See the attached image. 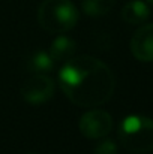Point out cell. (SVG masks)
I'll use <instances>...</instances> for the list:
<instances>
[{
    "label": "cell",
    "mask_w": 153,
    "mask_h": 154,
    "mask_svg": "<svg viewBox=\"0 0 153 154\" xmlns=\"http://www.w3.org/2000/svg\"><path fill=\"white\" fill-rule=\"evenodd\" d=\"M59 85L77 106L93 108L108 102L116 88L111 69L92 55L69 58L59 72Z\"/></svg>",
    "instance_id": "obj_1"
},
{
    "label": "cell",
    "mask_w": 153,
    "mask_h": 154,
    "mask_svg": "<svg viewBox=\"0 0 153 154\" xmlns=\"http://www.w3.org/2000/svg\"><path fill=\"white\" fill-rule=\"evenodd\" d=\"M119 141L131 153L146 154L153 151V120L132 114L128 115L119 127Z\"/></svg>",
    "instance_id": "obj_2"
},
{
    "label": "cell",
    "mask_w": 153,
    "mask_h": 154,
    "mask_svg": "<svg viewBox=\"0 0 153 154\" xmlns=\"http://www.w3.org/2000/svg\"><path fill=\"white\" fill-rule=\"evenodd\" d=\"M38 20L44 30L65 33L78 21V9L71 0H44L38 11Z\"/></svg>",
    "instance_id": "obj_3"
},
{
    "label": "cell",
    "mask_w": 153,
    "mask_h": 154,
    "mask_svg": "<svg viewBox=\"0 0 153 154\" xmlns=\"http://www.w3.org/2000/svg\"><path fill=\"white\" fill-rule=\"evenodd\" d=\"M78 127L83 136L89 139H101L113 130V118L107 111L93 109L80 118Z\"/></svg>",
    "instance_id": "obj_4"
},
{
    "label": "cell",
    "mask_w": 153,
    "mask_h": 154,
    "mask_svg": "<svg viewBox=\"0 0 153 154\" xmlns=\"http://www.w3.org/2000/svg\"><path fill=\"white\" fill-rule=\"evenodd\" d=\"M56 84L50 76L44 73H36L29 78L21 87V96L32 105H41L50 100L54 94Z\"/></svg>",
    "instance_id": "obj_5"
},
{
    "label": "cell",
    "mask_w": 153,
    "mask_h": 154,
    "mask_svg": "<svg viewBox=\"0 0 153 154\" xmlns=\"http://www.w3.org/2000/svg\"><path fill=\"white\" fill-rule=\"evenodd\" d=\"M131 51L140 61H153V24H146L134 33L131 39Z\"/></svg>",
    "instance_id": "obj_6"
},
{
    "label": "cell",
    "mask_w": 153,
    "mask_h": 154,
    "mask_svg": "<svg viewBox=\"0 0 153 154\" xmlns=\"http://www.w3.org/2000/svg\"><path fill=\"white\" fill-rule=\"evenodd\" d=\"M150 17V8L143 0H131L122 9V18L128 24H143Z\"/></svg>",
    "instance_id": "obj_7"
},
{
    "label": "cell",
    "mask_w": 153,
    "mask_h": 154,
    "mask_svg": "<svg viewBox=\"0 0 153 154\" xmlns=\"http://www.w3.org/2000/svg\"><path fill=\"white\" fill-rule=\"evenodd\" d=\"M75 51H77V45L74 39L68 36H59L51 44L50 55L54 58V61H68L69 58L74 57Z\"/></svg>",
    "instance_id": "obj_8"
},
{
    "label": "cell",
    "mask_w": 153,
    "mask_h": 154,
    "mask_svg": "<svg viewBox=\"0 0 153 154\" xmlns=\"http://www.w3.org/2000/svg\"><path fill=\"white\" fill-rule=\"evenodd\" d=\"M116 5V0H83V11L89 17H104Z\"/></svg>",
    "instance_id": "obj_9"
},
{
    "label": "cell",
    "mask_w": 153,
    "mask_h": 154,
    "mask_svg": "<svg viewBox=\"0 0 153 154\" xmlns=\"http://www.w3.org/2000/svg\"><path fill=\"white\" fill-rule=\"evenodd\" d=\"M54 58L50 55V52L45 51H39L36 54H33V57L29 61V69L32 72L36 73H47L51 72L54 69Z\"/></svg>",
    "instance_id": "obj_10"
},
{
    "label": "cell",
    "mask_w": 153,
    "mask_h": 154,
    "mask_svg": "<svg viewBox=\"0 0 153 154\" xmlns=\"http://www.w3.org/2000/svg\"><path fill=\"white\" fill-rule=\"evenodd\" d=\"M117 153H119L117 151V145L111 139H104L93 150V154H117Z\"/></svg>",
    "instance_id": "obj_11"
},
{
    "label": "cell",
    "mask_w": 153,
    "mask_h": 154,
    "mask_svg": "<svg viewBox=\"0 0 153 154\" xmlns=\"http://www.w3.org/2000/svg\"><path fill=\"white\" fill-rule=\"evenodd\" d=\"M146 2H149L150 5H153V0H146Z\"/></svg>",
    "instance_id": "obj_12"
}]
</instances>
